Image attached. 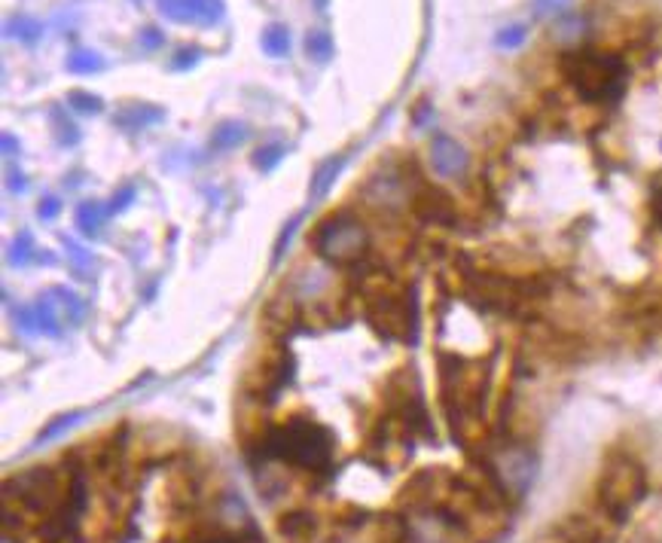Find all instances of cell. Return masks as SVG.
<instances>
[{
  "label": "cell",
  "instance_id": "obj_27",
  "mask_svg": "<svg viewBox=\"0 0 662 543\" xmlns=\"http://www.w3.org/2000/svg\"><path fill=\"white\" fill-rule=\"evenodd\" d=\"M580 34H583V19H580V16H568V19H562L559 28L553 31V37L562 40V43H574Z\"/></svg>",
  "mask_w": 662,
  "mask_h": 543
},
{
  "label": "cell",
  "instance_id": "obj_26",
  "mask_svg": "<svg viewBox=\"0 0 662 543\" xmlns=\"http://www.w3.org/2000/svg\"><path fill=\"white\" fill-rule=\"evenodd\" d=\"M202 62V49L199 46H184L174 58H171V68L174 71H193Z\"/></svg>",
  "mask_w": 662,
  "mask_h": 543
},
{
  "label": "cell",
  "instance_id": "obj_25",
  "mask_svg": "<svg viewBox=\"0 0 662 543\" xmlns=\"http://www.w3.org/2000/svg\"><path fill=\"white\" fill-rule=\"evenodd\" d=\"M574 4V0H534V19H553V16H562L568 7Z\"/></svg>",
  "mask_w": 662,
  "mask_h": 543
},
{
  "label": "cell",
  "instance_id": "obj_8",
  "mask_svg": "<svg viewBox=\"0 0 662 543\" xmlns=\"http://www.w3.org/2000/svg\"><path fill=\"white\" fill-rule=\"evenodd\" d=\"M290 376H293V360H290V354H287V351H272V354L263 360V364L257 367L254 382L248 385V391H251L254 400L272 403V400L281 394V388L290 382Z\"/></svg>",
  "mask_w": 662,
  "mask_h": 543
},
{
  "label": "cell",
  "instance_id": "obj_22",
  "mask_svg": "<svg viewBox=\"0 0 662 543\" xmlns=\"http://www.w3.org/2000/svg\"><path fill=\"white\" fill-rule=\"evenodd\" d=\"M52 123H55V141L62 147H74L80 141V129L71 123L68 116H62V107L52 110Z\"/></svg>",
  "mask_w": 662,
  "mask_h": 543
},
{
  "label": "cell",
  "instance_id": "obj_14",
  "mask_svg": "<svg viewBox=\"0 0 662 543\" xmlns=\"http://www.w3.org/2000/svg\"><path fill=\"white\" fill-rule=\"evenodd\" d=\"M306 52H309L312 62L327 65L330 58H333V52H336L333 34H330L327 28H312V31L306 34Z\"/></svg>",
  "mask_w": 662,
  "mask_h": 543
},
{
  "label": "cell",
  "instance_id": "obj_5",
  "mask_svg": "<svg viewBox=\"0 0 662 543\" xmlns=\"http://www.w3.org/2000/svg\"><path fill=\"white\" fill-rule=\"evenodd\" d=\"M312 248L330 266H354L367 257L370 232L360 217H354L351 211H339L318 223L312 235Z\"/></svg>",
  "mask_w": 662,
  "mask_h": 543
},
{
  "label": "cell",
  "instance_id": "obj_13",
  "mask_svg": "<svg viewBox=\"0 0 662 543\" xmlns=\"http://www.w3.org/2000/svg\"><path fill=\"white\" fill-rule=\"evenodd\" d=\"M107 217H110V211H107V205H101V202H83V205L77 208V226H80V232L89 235V238H95V235L104 229Z\"/></svg>",
  "mask_w": 662,
  "mask_h": 543
},
{
  "label": "cell",
  "instance_id": "obj_30",
  "mask_svg": "<svg viewBox=\"0 0 662 543\" xmlns=\"http://www.w3.org/2000/svg\"><path fill=\"white\" fill-rule=\"evenodd\" d=\"M7 190H10L13 196H22V193L28 190V177L22 174V168H10V171H7Z\"/></svg>",
  "mask_w": 662,
  "mask_h": 543
},
{
  "label": "cell",
  "instance_id": "obj_10",
  "mask_svg": "<svg viewBox=\"0 0 662 543\" xmlns=\"http://www.w3.org/2000/svg\"><path fill=\"white\" fill-rule=\"evenodd\" d=\"M162 119H165V107L150 104V101H135V104L119 110L113 116V123L123 132H141V129H150V126L162 123Z\"/></svg>",
  "mask_w": 662,
  "mask_h": 543
},
{
  "label": "cell",
  "instance_id": "obj_34",
  "mask_svg": "<svg viewBox=\"0 0 662 543\" xmlns=\"http://www.w3.org/2000/svg\"><path fill=\"white\" fill-rule=\"evenodd\" d=\"M650 208H653V217H656V223H659V229H662V190L653 196V205H650Z\"/></svg>",
  "mask_w": 662,
  "mask_h": 543
},
{
  "label": "cell",
  "instance_id": "obj_2",
  "mask_svg": "<svg viewBox=\"0 0 662 543\" xmlns=\"http://www.w3.org/2000/svg\"><path fill=\"white\" fill-rule=\"evenodd\" d=\"M559 68L568 86L589 104H614L626 92L629 68L617 52L565 49Z\"/></svg>",
  "mask_w": 662,
  "mask_h": 543
},
{
  "label": "cell",
  "instance_id": "obj_21",
  "mask_svg": "<svg viewBox=\"0 0 662 543\" xmlns=\"http://www.w3.org/2000/svg\"><path fill=\"white\" fill-rule=\"evenodd\" d=\"M65 254H68V260L74 263V275H77V278H89V272L95 269L92 254H89L86 248H80L74 238H65Z\"/></svg>",
  "mask_w": 662,
  "mask_h": 543
},
{
  "label": "cell",
  "instance_id": "obj_3",
  "mask_svg": "<svg viewBox=\"0 0 662 543\" xmlns=\"http://www.w3.org/2000/svg\"><path fill=\"white\" fill-rule=\"evenodd\" d=\"M464 278V290L479 309L489 312H501V315H519L525 309H531L537 299H544L550 293V284L537 275L528 278H513L504 272H492V269H461Z\"/></svg>",
  "mask_w": 662,
  "mask_h": 543
},
{
  "label": "cell",
  "instance_id": "obj_16",
  "mask_svg": "<svg viewBox=\"0 0 662 543\" xmlns=\"http://www.w3.org/2000/svg\"><path fill=\"white\" fill-rule=\"evenodd\" d=\"M49 293L55 296V303H58V312H62L65 324H71V327H80V321H83V303H80V299H77V293H71L68 287H52Z\"/></svg>",
  "mask_w": 662,
  "mask_h": 543
},
{
  "label": "cell",
  "instance_id": "obj_33",
  "mask_svg": "<svg viewBox=\"0 0 662 543\" xmlns=\"http://www.w3.org/2000/svg\"><path fill=\"white\" fill-rule=\"evenodd\" d=\"M0 147H4V153H7V156H13V153H19V141H16V138H13L10 132H7L4 138H0Z\"/></svg>",
  "mask_w": 662,
  "mask_h": 543
},
{
  "label": "cell",
  "instance_id": "obj_6",
  "mask_svg": "<svg viewBox=\"0 0 662 543\" xmlns=\"http://www.w3.org/2000/svg\"><path fill=\"white\" fill-rule=\"evenodd\" d=\"M409 208L418 220L434 223V226H455L458 223L455 199L446 190L428 184V180H415L412 196H409Z\"/></svg>",
  "mask_w": 662,
  "mask_h": 543
},
{
  "label": "cell",
  "instance_id": "obj_18",
  "mask_svg": "<svg viewBox=\"0 0 662 543\" xmlns=\"http://www.w3.org/2000/svg\"><path fill=\"white\" fill-rule=\"evenodd\" d=\"M65 68H68L71 74H98V71H104V58H101L95 49H74V52L68 55Z\"/></svg>",
  "mask_w": 662,
  "mask_h": 543
},
{
  "label": "cell",
  "instance_id": "obj_9",
  "mask_svg": "<svg viewBox=\"0 0 662 543\" xmlns=\"http://www.w3.org/2000/svg\"><path fill=\"white\" fill-rule=\"evenodd\" d=\"M467 165H470V156H467V150L455 138L437 135L431 141V168L440 177H458V174L467 171Z\"/></svg>",
  "mask_w": 662,
  "mask_h": 543
},
{
  "label": "cell",
  "instance_id": "obj_1",
  "mask_svg": "<svg viewBox=\"0 0 662 543\" xmlns=\"http://www.w3.org/2000/svg\"><path fill=\"white\" fill-rule=\"evenodd\" d=\"M257 446L263 461H278L303 473L327 476L333 467V434L312 418H290L266 428Z\"/></svg>",
  "mask_w": 662,
  "mask_h": 543
},
{
  "label": "cell",
  "instance_id": "obj_28",
  "mask_svg": "<svg viewBox=\"0 0 662 543\" xmlns=\"http://www.w3.org/2000/svg\"><path fill=\"white\" fill-rule=\"evenodd\" d=\"M299 220H303V217H293V220H287V226L281 229V235H278V241H275V257H272L275 263H278V260L284 257V251L290 248V241H293V235H296V229H299Z\"/></svg>",
  "mask_w": 662,
  "mask_h": 543
},
{
  "label": "cell",
  "instance_id": "obj_7",
  "mask_svg": "<svg viewBox=\"0 0 662 543\" xmlns=\"http://www.w3.org/2000/svg\"><path fill=\"white\" fill-rule=\"evenodd\" d=\"M159 16L177 25H217L226 13L223 0H156Z\"/></svg>",
  "mask_w": 662,
  "mask_h": 543
},
{
  "label": "cell",
  "instance_id": "obj_31",
  "mask_svg": "<svg viewBox=\"0 0 662 543\" xmlns=\"http://www.w3.org/2000/svg\"><path fill=\"white\" fill-rule=\"evenodd\" d=\"M141 46H144L147 52H156L159 46H165V34L156 31V28H144V31H141Z\"/></svg>",
  "mask_w": 662,
  "mask_h": 543
},
{
  "label": "cell",
  "instance_id": "obj_35",
  "mask_svg": "<svg viewBox=\"0 0 662 543\" xmlns=\"http://www.w3.org/2000/svg\"><path fill=\"white\" fill-rule=\"evenodd\" d=\"M315 7H318V10H327V7H330V0H315Z\"/></svg>",
  "mask_w": 662,
  "mask_h": 543
},
{
  "label": "cell",
  "instance_id": "obj_19",
  "mask_svg": "<svg viewBox=\"0 0 662 543\" xmlns=\"http://www.w3.org/2000/svg\"><path fill=\"white\" fill-rule=\"evenodd\" d=\"M37 257V245H34V235L28 229H22L13 241H10V251H7V260L10 266H28L31 260Z\"/></svg>",
  "mask_w": 662,
  "mask_h": 543
},
{
  "label": "cell",
  "instance_id": "obj_20",
  "mask_svg": "<svg viewBox=\"0 0 662 543\" xmlns=\"http://www.w3.org/2000/svg\"><path fill=\"white\" fill-rule=\"evenodd\" d=\"M287 156V144H263V147H257L254 150V156H251V162H254V168L257 171H263V174H269V171H275L278 165H281V159Z\"/></svg>",
  "mask_w": 662,
  "mask_h": 543
},
{
  "label": "cell",
  "instance_id": "obj_12",
  "mask_svg": "<svg viewBox=\"0 0 662 543\" xmlns=\"http://www.w3.org/2000/svg\"><path fill=\"white\" fill-rule=\"evenodd\" d=\"M248 141V126L245 123H235V119H226L211 132V150L217 153H229L235 147H242Z\"/></svg>",
  "mask_w": 662,
  "mask_h": 543
},
{
  "label": "cell",
  "instance_id": "obj_29",
  "mask_svg": "<svg viewBox=\"0 0 662 543\" xmlns=\"http://www.w3.org/2000/svg\"><path fill=\"white\" fill-rule=\"evenodd\" d=\"M135 193H138V190H135L132 184H126L119 193H113V199H110V205H107L110 217H113V214H123V211L135 202Z\"/></svg>",
  "mask_w": 662,
  "mask_h": 543
},
{
  "label": "cell",
  "instance_id": "obj_32",
  "mask_svg": "<svg viewBox=\"0 0 662 543\" xmlns=\"http://www.w3.org/2000/svg\"><path fill=\"white\" fill-rule=\"evenodd\" d=\"M58 211H62V202H58L55 196H46V199L37 205L40 220H55V217H58Z\"/></svg>",
  "mask_w": 662,
  "mask_h": 543
},
{
  "label": "cell",
  "instance_id": "obj_23",
  "mask_svg": "<svg viewBox=\"0 0 662 543\" xmlns=\"http://www.w3.org/2000/svg\"><path fill=\"white\" fill-rule=\"evenodd\" d=\"M68 107H74L77 113H101L104 101L98 95H92V92L74 89V92H68Z\"/></svg>",
  "mask_w": 662,
  "mask_h": 543
},
{
  "label": "cell",
  "instance_id": "obj_11",
  "mask_svg": "<svg viewBox=\"0 0 662 543\" xmlns=\"http://www.w3.org/2000/svg\"><path fill=\"white\" fill-rule=\"evenodd\" d=\"M345 165H348V153H339V156L324 159V162L315 168V174H312V184H309L312 199H321V196H327V193H330V187L336 184V177L342 174V168H345Z\"/></svg>",
  "mask_w": 662,
  "mask_h": 543
},
{
  "label": "cell",
  "instance_id": "obj_17",
  "mask_svg": "<svg viewBox=\"0 0 662 543\" xmlns=\"http://www.w3.org/2000/svg\"><path fill=\"white\" fill-rule=\"evenodd\" d=\"M260 46L269 58H284L290 52V31L287 25H269L260 37Z\"/></svg>",
  "mask_w": 662,
  "mask_h": 543
},
{
  "label": "cell",
  "instance_id": "obj_4",
  "mask_svg": "<svg viewBox=\"0 0 662 543\" xmlns=\"http://www.w3.org/2000/svg\"><path fill=\"white\" fill-rule=\"evenodd\" d=\"M364 296H367V318L385 339L415 342L418 309L412 290H403L391 278L376 275L364 281Z\"/></svg>",
  "mask_w": 662,
  "mask_h": 543
},
{
  "label": "cell",
  "instance_id": "obj_15",
  "mask_svg": "<svg viewBox=\"0 0 662 543\" xmlns=\"http://www.w3.org/2000/svg\"><path fill=\"white\" fill-rule=\"evenodd\" d=\"M7 34L16 37V40L25 43V46H34V43L43 37V22L34 19V16H13V19L7 22Z\"/></svg>",
  "mask_w": 662,
  "mask_h": 543
},
{
  "label": "cell",
  "instance_id": "obj_24",
  "mask_svg": "<svg viewBox=\"0 0 662 543\" xmlns=\"http://www.w3.org/2000/svg\"><path fill=\"white\" fill-rule=\"evenodd\" d=\"M528 37V28L525 25H507L495 34V46L498 49H519Z\"/></svg>",
  "mask_w": 662,
  "mask_h": 543
}]
</instances>
